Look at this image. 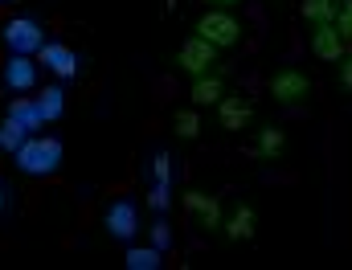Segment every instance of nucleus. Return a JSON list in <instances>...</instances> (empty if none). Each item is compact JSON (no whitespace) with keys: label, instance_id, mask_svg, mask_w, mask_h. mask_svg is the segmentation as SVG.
<instances>
[{"label":"nucleus","instance_id":"nucleus-1","mask_svg":"<svg viewBox=\"0 0 352 270\" xmlns=\"http://www.w3.org/2000/svg\"><path fill=\"white\" fill-rule=\"evenodd\" d=\"M62 156H66V148H62V139H54V135H29V139L12 152V160H16V168H21L25 177H50V172H58V168H62Z\"/></svg>","mask_w":352,"mask_h":270},{"label":"nucleus","instance_id":"nucleus-2","mask_svg":"<svg viewBox=\"0 0 352 270\" xmlns=\"http://www.w3.org/2000/svg\"><path fill=\"white\" fill-rule=\"evenodd\" d=\"M0 37H4V45H8V54H29V58L45 45V29H41L33 16H12V21L0 29Z\"/></svg>","mask_w":352,"mask_h":270},{"label":"nucleus","instance_id":"nucleus-3","mask_svg":"<svg viewBox=\"0 0 352 270\" xmlns=\"http://www.w3.org/2000/svg\"><path fill=\"white\" fill-rule=\"evenodd\" d=\"M197 33L209 41V45H217V49H226V45H234L238 37H242V25L230 16V12H221V8H213V12H205L201 16V25H197Z\"/></svg>","mask_w":352,"mask_h":270},{"label":"nucleus","instance_id":"nucleus-4","mask_svg":"<svg viewBox=\"0 0 352 270\" xmlns=\"http://www.w3.org/2000/svg\"><path fill=\"white\" fill-rule=\"evenodd\" d=\"M102 225H107V234L115 238V242H131L135 234H140V205L135 201H115L111 209H107V217H102Z\"/></svg>","mask_w":352,"mask_h":270},{"label":"nucleus","instance_id":"nucleus-5","mask_svg":"<svg viewBox=\"0 0 352 270\" xmlns=\"http://www.w3.org/2000/svg\"><path fill=\"white\" fill-rule=\"evenodd\" d=\"M37 66H45L58 78H78V54L70 45H62V41H45L37 49Z\"/></svg>","mask_w":352,"mask_h":270},{"label":"nucleus","instance_id":"nucleus-6","mask_svg":"<svg viewBox=\"0 0 352 270\" xmlns=\"http://www.w3.org/2000/svg\"><path fill=\"white\" fill-rule=\"evenodd\" d=\"M0 82L12 90V94H29V90L37 87V62H33L29 54H8Z\"/></svg>","mask_w":352,"mask_h":270},{"label":"nucleus","instance_id":"nucleus-7","mask_svg":"<svg viewBox=\"0 0 352 270\" xmlns=\"http://www.w3.org/2000/svg\"><path fill=\"white\" fill-rule=\"evenodd\" d=\"M213 58H217V45H209L205 37H188V41L180 45V70H184V74H192V78L209 74Z\"/></svg>","mask_w":352,"mask_h":270},{"label":"nucleus","instance_id":"nucleus-8","mask_svg":"<svg viewBox=\"0 0 352 270\" xmlns=\"http://www.w3.org/2000/svg\"><path fill=\"white\" fill-rule=\"evenodd\" d=\"M311 54H316L320 62H340V58H344V33L336 29V21L316 25V33H311Z\"/></svg>","mask_w":352,"mask_h":270},{"label":"nucleus","instance_id":"nucleus-9","mask_svg":"<svg viewBox=\"0 0 352 270\" xmlns=\"http://www.w3.org/2000/svg\"><path fill=\"white\" fill-rule=\"evenodd\" d=\"M270 94H274L278 102H295V98L307 94V78H303L299 70H283V74L270 78Z\"/></svg>","mask_w":352,"mask_h":270},{"label":"nucleus","instance_id":"nucleus-10","mask_svg":"<svg viewBox=\"0 0 352 270\" xmlns=\"http://www.w3.org/2000/svg\"><path fill=\"white\" fill-rule=\"evenodd\" d=\"M8 119H16L21 127H29L33 135L45 127V119H41V106H37V98H12L8 102Z\"/></svg>","mask_w":352,"mask_h":270},{"label":"nucleus","instance_id":"nucleus-11","mask_svg":"<svg viewBox=\"0 0 352 270\" xmlns=\"http://www.w3.org/2000/svg\"><path fill=\"white\" fill-rule=\"evenodd\" d=\"M217 115H221V127L226 131H246V123H250V106L242 98H221L217 102Z\"/></svg>","mask_w":352,"mask_h":270},{"label":"nucleus","instance_id":"nucleus-12","mask_svg":"<svg viewBox=\"0 0 352 270\" xmlns=\"http://www.w3.org/2000/svg\"><path fill=\"white\" fill-rule=\"evenodd\" d=\"M184 209H188L201 225H217V217H221V213H217V201L205 196V192H188V196H184Z\"/></svg>","mask_w":352,"mask_h":270},{"label":"nucleus","instance_id":"nucleus-13","mask_svg":"<svg viewBox=\"0 0 352 270\" xmlns=\"http://www.w3.org/2000/svg\"><path fill=\"white\" fill-rule=\"evenodd\" d=\"M340 8H344L340 0H303V4H299V12H303L311 25H328V21H336Z\"/></svg>","mask_w":352,"mask_h":270},{"label":"nucleus","instance_id":"nucleus-14","mask_svg":"<svg viewBox=\"0 0 352 270\" xmlns=\"http://www.w3.org/2000/svg\"><path fill=\"white\" fill-rule=\"evenodd\" d=\"M37 106H41V119H45V123L62 119V115H66V90L62 87H45L41 94H37Z\"/></svg>","mask_w":352,"mask_h":270},{"label":"nucleus","instance_id":"nucleus-15","mask_svg":"<svg viewBox=\"0 0 352 270\" xmlns=\"http://www.w3.org/2000/svg\"><path fill=\"white\" fill-rule=\"evenodd\" d=\"M127 267L131 270H160L164 267V250H156V246H131L127 250Z\"/></svg>","mask_w":352,"mask_h":270},{"label":"nucleus","instance_id":"nucleus-16","mask_svg":"<svg viewBox=\"0 0 352 270\" xmlns=\"http://www.w3.org/2000/svg\"><path fill=\"white\" fill-rule=\"evenodd\" d=\"M29 135H33L29 127H21L16 119H8V115H4V123H0V152H8V156H12V152H16Z\"/></svg>","mask_w":352,"mask_h":270},{"label":"nucleus","instance_id":"nucleus-17","mask_svg":"<svg viewBox=\"0 0 352 270\" xmlns=\"http://www.w3.org/2000/svg\"><path fill=\"white\" fill-rule=\"evenodd\" d=\"M192 102H197V106H217V102H221V82H217L213 74H201L197 87H192Z\"/></svg>","mask_w":352,"mask_h":270},{"label":"nucleus","instance_id":"nucleus-18","mask_svg":"<svg viewBox=\"0 0 352 270\" xmlns=\"http://www.w3.org/2000/svg\"><path fill=\"white\" fill-rule=\"evenodd\" d=\"M226 234H230L234 242H246V238H254V213L242 205V209H238V213L226 221Z\"/></svg>","mask_w":352,"mask_h":270},{"label":"nucleus","instance_id":"nucleus-19","mask_svg":"<svg viewBox=\"0 0 352 270\" xmlns=\"http://www.w3.org/2000/svg\"><path fill=\"white\" fill-rule=\"evenodd\" d=\"M148 205H152V213H168V205H173V177H156L152 192H148Z\"/></svg>","mask_w":352,"mask_h":270},{"label":"nucleus","instance_id":"nucleus-20","mask_svg":"<svg viewBox=\"0 0 352 270\" xmlns=\"http://www.w3.org/2000/svg\"><path fill=\"white\" fill-rule=\"evenodd\" d=\"M197 131H201V119H197V111H180V115H176V135H180V139H192Z\"/></svg>","mask_w":352,"mask_h":270},{"label":"nucleus","instance_id":"nucleus-21","mask_svg":"<svg viewBox=\"0 0 352 270\" xmlns=\"http://www.w3.org/2000/svg\"><path fill=\"white\" fill-rule=\"evenodd\" d=\"M152 246H156V250H168V246H173V225L164 221V213H160V221L152 225Z\"/></svg>","mask_w":352,"mask_h":270},{"label":"nucleus","instance_id":"nucleus-22","mask_svg":"<svg viewBox=\"0 0 352 270\" xmlns=\"http://www.w3.org/2000/svg\"><path fill=\"white\" fill-rule=\"evenodd\" d=\"M258 152H263V156H278V152H283V131H274V127H270V131H263Z\"/></svg>","mask_w":352,"mask_h":270},{"label":"nucleus","instance_id":"nucleus-23","mask_svg":"<svg viewBox=\"0 0 352 270\" xmlns=\"http://www.w3.org/2000/svg\"><path fill=\"white\" fill-rule=\"evenodd\" d=\"M336 29L344 33V41H352V0L340 8V16H336Z\"/></svg>","mask_w":352,"mask_h":270},{"label":"nucleus","instance_id":"nucleus-24","mask_svg":"<svg viewBox=\"0 0 352 270\" xmlns=\"http://www.w3.org/2000/svg\"><path fill=\"white\" fill-rule=\"evenodd\" d=\"M340 82L352 90V58H340Z\"/></svg>","mask_w":352,"mask_h":270},{"label":"nucleus","instance_id":"nucleus-25","mask_svg":"<svg viewBox=\"0 0 352 270\" xmlns=\"http://www.w3.org/2000/svg\"><path fill=\"white\" fill-rule=\"evenodd\" d=\"M205 4H213V8H230V4H238V0H205Z\"/></svg>","mask_w":352,"mask_h":270},{"label":"nucleus","instance_id":"nucleus-26","mask_svg":"<svg viewBox=\"0 0 352 270\" xmlns=\"http://www.w3.org/2000/svg\"><path fill=\"white\" fill-rule=\"evenodd\" d=\"M0 213H4V188H0Z\"/></svg>","mask_w":352,"mask_h":270}]
</instances>
